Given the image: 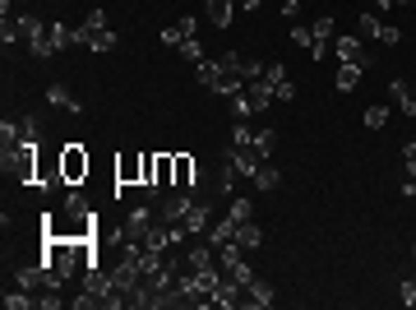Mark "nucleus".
Listing matches in <instances>:
<instances>
[{
	"label": "nucleus",
	"instance_id": "f257e3e1",
	"mask_svg": "<svg viewBox=\"0 0 416 310\" xmlns=\"http://www.w3.org/2000/svg\"><path fill=\"white\" fill-rule=\"evenodd\" d=\"M37 157H42L37 144H19L14 153H0V167H5L19 186H37Z\"/></svg>",
	"mask_w": 416,
	"mask_h": 310
},
{
	"label": "nucleus",
	"instance_id": "f03ea898",
	"mask_svg": "<svg viewBox=\"0 0 416 310\" xmlns=\"http://www.w3.org/2000/svg\"><path fill=\"white\" fill-rule=\"evenodd\" d=\"M157 222V204H134L130 213H125V222H121V232H116V245H139L143 236H148V227Z\"/></svg>",
	"mask_w": 416,
	"mask_h": 310
},
{
	"label": "nucleus",
	"instance_id": "7ed1b4c3",
	"mask_svg": "<svg viewBox=\"0 0 416 310\" xmlns=\"http://www.w3.org/2000/svg\"><path fill=\"white\" fill-rule=\"evenodd\" d=\"M88 153H84V144H65L60 148V176H65V186H79V181L88 176Z\"/></svg>",
	"mask_w": 416,
	"mask_h": 310
},
{
	"label": "nucleus",
	"instance_id": "20e7f679",
	"mask_svg": "<svg viewBox=\"0 0 416 310\" xmlns=\"http://www.w3.org/2000/svg\"><path fill=\"white\" fill-rule=\"evenodd\" d=\"M195 209V190H171L157 200V218L162 222H186V213Z\"/></svg>",
	"mask_w": 416,
	"mask_h": 310
},
{
	"label": "nucleus",
	"instance_id": "39448f33",
	"mask_svg": "<svg viewBox=\"0 0 416 310\" xmlns=\"http://www.w3.org/2000/svg\"><path fill=\"white\" fill-rule=\"evenodd\" d=\"M264 84L273 89V98H278V102H292V98H296V84L287 79V65H278V60L264 70Z\"/></svg>",
	"mask_w": 416,
	"mask_h": 310
},
{
	"label": "nucleus",
	"instance_id": "423d86ee",
	"mask_svg": "<svg viewBox=\"0 0 416 310\" xmlns=\"http://www.w3.org/2000/svg\"><path fill=\"white\" fill-rule=\"evenodd\" d=\"M116 181H121V186H139L143 181V153H121L116 157Z\"/></svg>",
	"mask_w": 416,
	"mask_h": 310
},
{
	"label": "nucleus",
	"instance_id": "0eeeda50",
	"mask_svg": "<svg viewBox=\"0 0 416 310\" xmlns=\"http://www.w3.org/2000/svg\"><path fill=\"white\" fill-rule=\"evenodd\" d=\"M264 162H268V157H264L254 144H250V148H231V167H236L241 176H250V181H254V172H259Z\"/></svg>",
	"mask_w": 416,
	"mask_h": 310
},
{
	"label": "nucleus",
	"instance_id": "6e6552de",
	"mask_svg": "<svg viewBox=\"0 0 416 310\" xmlns=\"http://www.w3.org/2000/svg\"><path fill=\"white\" fill-rule=\"evenodd\" d=\"M389 102H394L398 111H407V116H416V89L407 79H394V84H389Z\"/></svg>",
	"mask_w": 416,
	"mask_h": 310
},
{
	"label": "nucleus",
	"instance_id": "1a4fd4ad",
	"mask_svg": "<svg viewBox=\"0 0 416 310\" xmlns=\"http://www.w3.org/2000/svg\"><path fill=\"white\" fill-rule=\"evenodd\" d=\"M195 176H199V167L190 153H176V186L171 190H195Z\"/></svg>",
	"mask_w": 416,
	"mask_h": 310
},
{
	"label": "nucleus",
	"instance_id": "9d476101",
	"mask_svg": "<svg viewBox=\"0 0 416 310\" xmlns=\"http://www.w3.org/2000/svg\"><path fill=\"white\" fill-rule=\"evenodd\" d=\"M292 42L301 46V51H306L310 60H319V56H324V46H329L324 37H315V28H296V33H292Z\"/></svg>",
	"mask_w": 416,
	"mask_h": 310
},
{
	"label": "nucleus",
	"instance_id": "9b49d317",
	"mask_svg": "<svg viewBox=\"0 0 416 310\" xmlns=\"http://www.w3.org/2000/svg\"><path fill=\"white\" fill-rule=\"evenodd\" d=\"M46 102H51V107H60V111H70V116H79V111H84V107H79V98L65 89V84H51V89H46Z\"/></svg>",
	"mask_w": 416,
	"mask_h": 310
},
{
	"label": "nucleus",
	"instance_id": "f8f14e48",
	"mask_svg": "<svg viewBox=\"0 0 416 310\" xmlns=\"http://www.w3.org/2000/svg\"><path fill=\"white\" fill-rule=\"evenodd\" d=\"M338 60H351V65H370L361 37H338Z\"/></svg>",
	"mask_w": 416,
	"mask_h": 310
},
{
	"label": "nucleus",
	"instance_id": "ddd939ff",
	"mask_svg": "<svg viewBox=\"0 0 416 310\" xmlns=\"http://www.w3.org/2000/svg\"><path fill=\"white\" fill-rule=\"evenodd\" d=\"M46 37H51V51H65V46L84 42V37H79V28H70V23H51V28H46Z\"/></svg>",
	"mask_w": 416,
	"mask_h": 310
},
{
	"label": "nucleus",
	"instance_id": "4468645a",
	"mask_svg": "<svg viewBox=\"0 0 416 310\" xmlns=\"http://www.w3.org/2000/svg\"><path fill=\"white\" fill-rule=\"evenodd\" d=\"M208 218H213V209H208V200H195V209L186 213V232H190V236L208 232Z\"/></svg>",
	"mask_w": 416,
	"mask_h": 310
},
{
	"label": "nucleus",
	"instance_id": "2eb2a0df",
	"mask_svg": "<svg viewBox=\"0 0 416 310\" xmlns=\"http://www.w3.org/2000/svg\"><path fill=\"white\" fill-rule=\"evenodd\" d=\"M241 306H254V310H264V306H273V288L264 283V278H254L250 288H245V301Z\"/></svg>",
	"mask_w": 416,
	"mask_h": 310
},
{
	"label": "nucleus",
	"instance_id": "dca6fc26",
	"mask_svg": "<svg viewBox=\"0 0 416 310\" xmlns=\"http://www.w3.org/2000/svg\"><path fill=\"white\" fill-rule=\"evenodd\" d=\"M259 241H264V227H259V222H254V218L236 227V245H241L245 255H250V250H259Z\"/></svg>",
	"mask_w": 416,
	"mask_h": 310
},
{
	"label": "nucleus",
	"instance_id": "f3484780",
	"mask_svg": "<svg viewBox=\"0 0 416 310\" xmlns=\"http://www.w3.org/2000/svg\"><path fill=\"white\" fill-rule=\"evenodd\" d=\"M195 79H199V89H208V93H218V79H222V65H218V60H199V65H195Z\"/></svg>",
	"mask_w": 416,
	"mask_h": 310
},
{
	"label": "nucleus",
	"instance_id": "a211bd4d",
	"mask_svg": "<svg viewBox=\"0 0 416 310\" xmlns=\"http://www.w3.org/2000/svg\"><path fill=\"white\" fill-rule=\"evenodd\" d=\"M204 14L213 28H231V0H204Z\"/></svg>",
	"mask_w": 416,
	"mask_h": 310
},
{
	"label": "nucleus",
	"instance_id": "6ab92c4d",
	"mask_svg": "<svg viewBox=\"0 0 416 310\" xmlns=\"http://www.w3.org/2000/svg\"><path fill=\"white\" fill-rule=\"evenodd\" d=\"M268 98H273V89H268L264 79H254L250 89H245V102H250V116H254V111H268Z\"/></svg>",
	"mask_w": 416,
	"mask_h": 310
},
{
	"label": "nucleus",
	"instance_id": "aec40b11",
	"mask_svg": "<svg viewBox=\"0 0 416 310\" xmlns=\"http://www.w3.org/2000/svg\"><path fill=\"white\" fill-rule=\"evenodd\" d=\"M236 227H241V222H231V218H222V222H213V227H208V245H213V250H218V245H227V241H236Z\"/></svg>",
	"mask_w": 416,
	"mask_h": 310
},
{
	"label": "nucleus",
	"instance_id": "412c9836",
	"mask_svg": "<svg viewBox=\"0 0 416 310\" xmlns=\"http://www.w3.org/2000/svg\"><path fill=\"white\" fill-rule=\"evenodd\" d=\"M365 65H351V60H338V93H351L356 84H361Z\"/></svg>",
	"mask_w": 416,
	"mask_h": 310
},
{
	"label": "nucleus",
	"instance_id": "4be33fe9",
	"mask_svg": "<svg viewBox=\"0 0 416 310\" xmlns=\"http://www.w3.org/2000/svg\"><path fill=\"white\" fill-rule=\"evenodd\" d=\"M14 37H19V42H33V37H42V23H37V14H19V19H14Z\"/></svg>",
	"mask_w": 416,
	"mask_h": 310
},
{
	"label": "nucleus",
	"instance_id": "5701e85b",
	"mask_svg": "<svg viewBox=\"0 0 416 310\" xmlns=\"http://www.w3.org/2000/svg\"><path fill=\"white\" fill-rule=\"evenodd\" d=\"M102 28H107V10H88V19L79 23V37L88 42V37H93V33H102Z\"/></svg>",
	"mask_w": 416,
	"mask_h": 310
},
{
	"label": "nucleus",
	"instance_id": "b1692460",
	"mask_svg": "<svg viewBox=\"0 0 416 310\" xmlns=\"http://www.w3.org/2000/svg\"><path fill=\"white\" fill-rule=\"evenodd\" d=\"M218 65H222V75H241V79H245V70H250V60H245L241 51H227V56H218Z\"/></svg>",
	"mask_w": 416,
	"mask_h": 310
},
{
	"label": "nucleus",
	"instance_id": "393cba45",
	"mask_svg": "<svg viewBox=\"0 0 416 310\" xmlns=\"http://www.w3.org/2000/svg\"><path fill=\"white\" fill-rule=\"evenodd\" d=\"M254 186H259V190H278V186H282V172H278V167H268V162H264L259 172H254Z\"/></svg>",
	"mask_w": 416,
	"mask_h": 310
},
{
	"label": "nucleus",
	"instance_id": "a878e982",
	"mask_svg": "<svg viewBox=\"0 0 416 310\" xmlns=\"http://www.w3.org/2000/svg\"><path fill=\"white\" fill-rule=\"evenodd\" d=\"M28 306H37V297H33V292H23V288L5 292V310H28Z\"/></svg>",
	"mask_w": 416,
	"mask_h": 310
},
{
	"label": "nucleus",
	"instance_id": "bb28decb",
	"mask_svg": "<svg viewBox=\"0 0 416 310\" xmlns=\"http://www.w3.org/2000/svg\"><path fill=\"white\" fill-rule=\"evenodd\" d=\"M186 259H190V269H213V259H218V255H213V245H195Z\"/></svg>",
	"mask_w": 416,
	"mask_h": 310
},
{
	"label": "nucleus",
	"instance_id": "cd10ccee",
	"mask_svg": "<svg viewBox=\"0 0 416 310\" xmlns=\"http://www.w3.org/2000/svg\"><path fill=\"white\" fill-rule=\"evenodd\" d=\"M227 218H231V222H250V218H254V204H250V200H231Z\"/></svg>",
	"mask_w": 416,
	"mask_h": 310
},
{
	"label": "nucleus",
	"instance_id": "c85d7f7f",
	"mask_svg": "<svg viewBox=\"0 0 416 310\" xmlns=\"http://www.w3.org/2000/svg\"><path fill=\"white\" fill-rule=\"evenodd\" d=\"M176 51H181V56H186V60H190V65H199V60H204V46H199V37H186V42H181V46H176Z\"/></svg>",
	"mask_w": 416,
	"mask_h": 310
},
{
	"label": "nucleus",
	"instance_id": "c756f323",
	"mask_svg": "<svg viewBox=\"0 0 416 310\" xmlns=\"http://www.w3.org/2000/svg\"><path fill=\"white\" fill-rule=\"evenodd\" d=\"M365 125H370V130H384V125H389V107H379V102L365 107Z\"/></svg>",
	"mask_w": 416,
	"mask_h": 310
},
{
	"label": "nucleus",
	"instance_id": "7c9ffc66",
	"mask_svg": "<svg viewBox=\"0 0 416 310\" xmlns=\"http://www.w3.org/2000/svg\"><path fill=\"white\" fill-rule=\"evenodd\" d=\"M254 148H259V153L268 157V153L278 148V130H259V134H254Z\"/></svg>",
	"mask_w": 416,
	"mask_h": 310
},
{
	"label": "nucleus",
	"instance_id": "2f4dec72",
	"mask_svg": "<svg viewBox=\"0 0 416 310\" xmlns=\"http://www.w3.org/2000/svg\"><path fill=\"white\" fill-rule=\"evenodd\" d=\"M88 46H93V51H111V46H116V33H111V28H102V33L88 37Z\"/></svg>",
	"mask_w": 416,
	"mask_h": 310
},
{
	"label": "nucleus",
	"instance_id": "473e14b6",
	"mask_svg": "<svg viewBox=\"0 0 416 310\" xmlns=\"http://www.w3.org/2000/svg\"><path fill=\"white\" fill-rule=\"evenodd\" d=\"M65 213H79V218H84V213H93V209H88V200L79 195V190H70L65 195Z\"/></svg>",
	"mask_w": 416,
	"mask_h": 310
},
{
	"label": "nucleus",
	"instance_id": "72a5a7b5",
	"mask_svg": "<svg viewBox=\"0 0 416 310\" xmlns=\"http://www.w3.org/2000/svg\"><path fill=\"white\" fill-rule=\"evenodd\" d=\"M356 28H361V37H379V28H384V23L375 19V14H361V19H356Z\"/></svg>",
	"mask_w": 416,
	"mask_h": 310
},
{
	"label": "nucleus",
	"instance_id": "f704fd0d",
	"mask_svg": "<svg viewBox=\"0 0 416 310\" xmlns=\"http://www.w3.org/2000/svg\"><path fill=\"white\" fill-rule=\"evenodd\" d=\"M28 51H33L37 60H46V56H56V51H51V37H46V33H42V37H33V42H28Z\"/></svg>",
	"mask_w": 416,
	"mask_h": 310
},
{
	"label": "nucleus",
	"instance_id": "c9c22d12",
	"mask_svg": "<svg viewBox=\"0 0 416 310\" xmlns=\"http://www.w3.org/2000/svg\"><path fill=\"white\" fill-rule=\"evenodd\" d=\"M19 130H23V144H37V116H19Z\"/></svg>",
	"mask_w": 416,
	"mask_h": 310
},
{
	"label": "nucleus",
	"instance_id": "e433bc0d",
	"mask_svg": "<svg viewBox=\"0 0 416 310\" xmlns=\"http://www.w3.org/2000/svg\"><path fill=\"white\" fill-rule=\"evenodd\" d=\"M250 144H254V130L236 125V130H231V148H250Z\"/></svg>",
	"mask_w": 416,
	"mask_h": 310
},
{
	"label": "nucleus",
	"instance_id": "4c0bfd02",
	"mask_svg": "<svg viewBox=\"0 0 416 310\" xmlns=\"http://www.w3.org/2000/svg\"><path fill=\"white\" fill-rule=\"evenodd\" d=\"M310 28H315V37H324V42L333 37V19H329V14H319V19L310 23Z\"/></svg>",
	"mask_w": 416,
	"mask_h": 310
},
{
	"label": "nucleus",
	"instance_id": "58836bf2",
	"mask_svg": "<svg viewBox=\"0 0 416 310\" xmlns=\"http://www.w3.org/2000/svg\"><path fill=\"white\" fill-rule=\"evenodd\" d=\"M157 37H162V46H181V42H186V33H181L176 23H171V28H162V33H157Z\"/></svg>",
	"mask_w": 416,
	"mask_h": 310
},
{
	"label": "nucleus",
	"instance_id": "ea45409f",
	"mask_svg": "<svg viewBox=\"0 0 416 310\" xmlns=\"http://www.w3.org/2000/svg\"><path fill=\"white\" fill-rule=\"evenodd\" d=\"M37 306H42V310H56V306H60V288L42 292V297H37Z\"/></svg>",
	"mask_w": 416,
	"mask_h": 310
},
{
	"label": "nucleus",
	"instance_id": "a19ab883",
	"mask_svg": "<svg viewBox=\"0 0 416 310\" xmlns=\"http://www.w3.org/2000/svg\"><path fill=\"white\" fill-rule=\"evenodd\" d=\"M176 28H181L186 37H199V23H195V14H186V19H176Z\"/></svg>",
	"mask_w": 416,
	"mask_h": 310
},
{
	"label": "nucleus",
	"instance_id": "79ce46f5",
	"mask_svg": "<svg viewBox=\"0 0 416 310\" xmlns=\"http://www.w3.org/2000/svg\"><path fill=\"white\" fill-rule=\"evenodd\" d=\"M403 162H407V176H416V144H403Z\"/></svg>",
	"mask_w": 416,
	"mask_h": 310
},
{
	"label": "nucleus",
	"instance_id": "37998d69",
	"mask_svg": "<svg viewBox=\"0 0 416 310\" xmlns=\"http://www.w3.org/2000/svg\"><path fill=\"white\" fill-rule=\"evenodd\" d=\"M379 42H384V46H394V42H403V33H398V28H389V23H384V28H379Z\"/></svg>",
	"mask_w": 416,
	"mask_h": 310
},
{
	"label": "nucleus",
	"instance_id": "c03bdc74",
	"mask_svg": "<svg viewBox=\"0 0 416 310\" xmlns=\"http://www.w3.org/2000/svg\"><path fill=\"white\" fill-rule=\"evenodd\" d=\"M403 306H416V278H407V283H403Z\"/></svg>",
	"mask_w": 416,
	"mask_h": 310
},
{
	"label": "nucleus",
	"instance_id": "a18cd8bd",
	"mask_svg": "<svg viewBox=\"0 0 416 310\" xmlns=\"http://www.w3.org/2000/svg\"><path fill=\"white\" fill-rule=\"evenodd\" d=\"M403 195H407V200H416V176H407V186H403Z\"/></svg>",
	"mask_w": 416,
	"mask_h": 310
},
{
	"label": "nucleus",
	"instance_id": "49530a36",
	"mask_svg": "<svg viewBox=\"0 0 416 310\" xmlns=\"http://www.w3.org/2000/svg\"><path fill=\"white\" fill-rule=\"evenodd\" d=\"M296 10H301V0H287V5H282V14H287V19H292Z\"/></svg>",
	"mask_w": 416,
	"mask_h": 310
},
{
	"label": "nucleus",
	"instance_id": "de8ad7c7",
	"mask_svg": "<svg viewBox=\"0 0 416 310\" xmlns=\"http://www.w3.org/2000/svg\"><path fill=\"white\" fill-rule=\"evenodd\" d=\"M236 5H241V10H259V0H236Z\"/></svg>",
	"mask_w": 416,
	"mask_h": 310
},
{
	"label": "nucleus",
	"instance_id": "09e8293b",
	"mask_svg": "<svg viewBox=\"0 0 416 310\" xmlns=\"http://www.w3.org/2000/svg\"><path fill=\"white\" fill-rule=\"evenodd\" d=\"M394 5H412V0H394Z\"/></svg>",
	"mask_w": 416,
	"mask_h": 310
},
{
	"label": "nucleus",
	"instance_id": "8fccbe9b",
	"mask_svg": "<svg viewBox=\"0 0 416 310\" xmlns=\"http://www.w3.org/2000/svg\"><path fill=\"white\" fill-rule=\"evenodd\" d=\"M412 259H416V245H412Z\"/></svg>",
	"mask_w": 416,
	"mask_h": 310
}]
</instances>
